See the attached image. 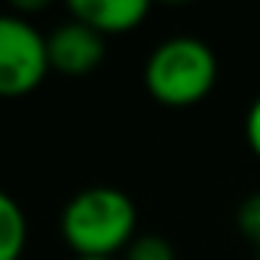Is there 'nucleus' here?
Returning a JSON list of instances; mask_svg holds the SVG:
<instances>
[{
  "instance_id": "nucleus-1",
  "label": "nucleus",
  "mask_w": 260,
  "mask_h": 260,
  "mask_svg": "<svg viewBox=\"0 0 260 260\" xmlns=\"http://www.w3.org/2000/svg\"><path fill=\"white\" fill-rule=\"evenodd\" d=\"M61 236L77 257H113L132 245L135 205L116 187L80 190L61 211Z\"/></svg>"
},
{
  "instance_id": "nucleus-2",
  "label": "nucleus",
  "mask_w": 260,
  "mask_h": 260,
  "mask_svg": "<svg viewBox=\"0 0 260 260\" xmlns=\"http://www.w3.org/2000/svg\"><path fill=\"white\" fill-rule=\"evenodd\" d=\"M217 80V58L208 43L196 37H169L162 40L147 64L144 83L159 104L190 107L202 101Z\"/></svg>"
},
{
  "instance_id": "nucleus-3",
  "label": "nucleus",
  "mask_w": 260,
  "mask_h": 260,
  "mask_svg": "<svg viewBox=\"0 0 260 260\" xmlns=\"http://www.w3.org/2000/svg\"><path fill=\"white\" fill-rule=\"evenodd\" d=\"M49 68L46 37L28 19H0V92L7 98L28 95L43 83Z\"/></svg>"
},
{
  "instance_id": "nucleus-4",
  "label": "nucleus",
  "mask_w": 260,
  "mask_h": 260,
  "mask_svg": "<svg viewBox=\"0 0 260 260\" xmlns=\"http://www.w3.org/2000/svg\"><path fill=\"white\" fill-rule=\"evenodd\" d=\"M46 46H49V64L64 77H86L104 58V37L89 25H83L80 19L61 22L46 37Z\"/></svg>"
},
{
  "instance_id": "nucleus-5",
  "label": "nucleus",
  "mask_w": 260,
  "mask_h": 260,
  "mask_svg": "<svg viewBox=\"0 0 260 260\" xmlns=\"http://www.w3.org/2000/svg\"><path fill=\"white\" fill-rule=\"evenodd\" d=\"M68 10L74 19H80L83 25H89L101 37L132 31L150 13L147 0H71Z\"/></svg>"
},
{
  "instance_id": "nucleus-6",
  "label": "nucleus",
  "mask_w": 260,
  "mask_h": 260,
  "mask_svg": "<svg viewBox=\"0 0 260 260\" xmlns=\"http://www.w3.org/2000/svg\"><path fill=\"white\" fill-rule=\"evenodd\" d=\"M28 242V220L10 193H0V260H19Z\"/></svg>"
},
{
  "instance_id": "nucleus-7",
  "label": "nucleus",
  "mask_w": 260,
  "mask_h": 260,
  "mask_svg": "<svg viewBox=\"0 0 260 260\" xmlns=\"http://www.w3.org/2000/svg\"><path fill=\"white\" fill-rule=\"evenodd\" d=\"M122 260H178V257H175V248H172L169 239H162V236H138L125 248Z\"/></svg>"
},
{
  "instance_id": "nucleus-8",
  "label": "nucleus",
  "mask_w": 260,
  "mask_h": 260,
  "mask_svg": "<svg viewBox=\"0 0 260 260\" xmlns=\"http://www.w3.org/2000/svg\"><path fill=\"white\" fill-rule=\"evenodd\" d=\"M236 220H239V230H242L251 242H257V248H260V193L248 196V199L239 205Z\"/></svg>"
},
{
  "instance_id": "nucleus-9",
  "label": "nucleus",
  "mask_w": 260,
  "mask_h": 260,
  "mask_svg": "<svg viewBox=\"0 0 260 260\" xmlns=\"http://www.w3.org/2000/svg\"><path fill=\"white\" fill-rule=\"evenodd\" d=\"M245 138H248L251 150L260 156V95L254 98V104H251V110L245 116Z\"/></svg>"
},
{
  "instance_id": "nucleus-10",
  "label": "nucleus",
  "mask_w": 260,
  "mask_h": 260,
  "mask_svg": "<svg viewBox=\"0 0 260 260\" xmlns=\"http://www.w3.org/2000/svg\"><path fill=\"white\" fill-rule=\"evenodd\" d=\"M74 260H113V257H74Z\"/></svg>"
}]
</instances>
